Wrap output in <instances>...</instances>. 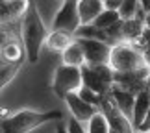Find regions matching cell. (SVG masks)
<instances>
[{
    "instance_id": "cell-15",
    "label": "cell",
    "mask_w": 150,
    "mask_h": 133,
    "mask_svg": "<svg viewBox=\"0 0 150 133\" xmlns=\"http://www.w3.org/2000/svg\"><path fill=\"white\" fill-rule=\"evenodd\" d=\"M74 39H93V41H104V43H109V37L108 33L96 28L95 24H85V26H80V30L76 32ZM111 44V43H109Z\"/></svg>"
},
{
    "instance_id": "cell-10",
    "label": "cell",
    "mask_w": 150,
    "mask_h": 133,
    "mask_svg": "<svg viewBox=\"0 0 150 133\" xmlns=\"http://www.w3.org/2000/svg\"><path fill=\"white\" fill-rule=\"evenodd\" d=\"M104 9H106L104 0H80L78 2V11H80V19H82V26L93 24V22L102 15Z\"/></svg>"
},
{
    "instance_id": "cell-27",
    "label": "cell",
    "mask_w": 150,
    "mask_h": 133,
    "mask_svg": "<svg viewBox=\"0 0 150 133\" xmlns=\"http://www.w3.org/2000/svg\"><path fill=\"white\" fill-rule=\"evenodd\" d=\"M139 2H141V8L145 9V13L148 15L150 13V0H139Z\"/></svg>"
},
{
    "instance_id": "cell-20",
    "label": "cell",
    "mask_w": 150,
    "mask_h": 133,
    "mask_svg": "<svg viewBox=\"0 0 150 133\" xmlns=\"http://www.w3.org/2000/svg\"><path fill=\"white\" fill-rule=\"evenodd\" d=\"M21 67H22V63H6V61H2V65H0V85L6 87V85L15 78V74L19 72Z\"/></svg>"
},
{
    "instance_id": "cell-12",
    "label": "cell",
    "mask_w": 150,
    "mask_h": 133,
    "mask_svg": "<svg viewBox=\"0 0 150 133\" xmlns=\"http://www.w3.org/2000/svg\"><path fill=\"white\" fill-rule=\"evenodd\" d=\"M61 59H63V65H69V67H78V68H82L83 65H87L83 46L80 44L78 39H74V43L61 54Z\"/></svg>"
},
{
    "instance_id": "cell-25",
    "label": "cell",
    "mask_w": 150,
    "mask_h": 133,
    "mask_svg": "<svg viewBox=\"0 0 150 133\" xmlns=\"http://www.w3.org/2000/svg\"><path fill=\"white\" fill-rule=\"evenodd\" d=\"M104 6H106V9L119 11L120 6H122V0H104Z\"/></svg>"
},
{
    "instance_id": "cell-21",
    "label": "cell",
    "mask_w": 150,
    "mask_h": 133,
    "mask_svg": "<svg viewBox=\"0 0 150 133\" xmlns=\"http://www.w3.org/2000/svg\"><path fill=\"white\" fill-rule=\"evenodd\" d=\"M87 133H111V128H109L106 117H104L100 111L89 120V124H87Z\"/></svg>"
},
{
    "instance_id": "cell-9",
    "label": "cell",
    "mask_w": 150,
    "mask_h": 133,
    "mask_svg": "<svg viewBox=\"0 0 150 133\" xmlns=\"http://www.w3.org/2000/svg\"><path fill=\"white\" fill-rule=\"evenodd\" d=\"M65 103H67V107L71 109L72 118H76L78 122H82V124H89V120L100 111L98 107H95V106H91V103L83 102L82 98H80L78 92L69 94V96L65 98Z\"/></svg>"
},
{
    "instance_id": "cell-26",
    "label": "cell",
    "mask_w": 150,
    "mask_h": 133,
    "mask_svg": "<svg viewBox=\"0 0 150 133\" xmlns=\"http://www.w3.org/2000/svg\"><path fill=\"white\" fill-rule=\"evenodd\" d=\"M139 131L141 133H150V111H148V115H146V118H145V122H143Z\"/></svg>"
},
{
    "instance_id": "cell-24",
    "label": "cell",
    "mask_w": 150,
    "mask_h": 133,
    "mask_svg": "<svg viewBox=\"0 0 150 133\" xmlns=\"http://www.w3.org/2000/svg\"><path fill=\"white\" fill-rule=\"evenodd\" d=\"M67 133H87V129H85V124L78 122L76 118H69V122H67Z\"/></svg>"
},
{
    "instance_id": "cell-6",
    "label": "cell",
    "mask_w": 150,
    "mask_h": 133,
    "mask_svg": "<svg viewBox=\"0 0 150 133\" xmlns=\"http://www.w3.org/2000/svg\"><path fill=\"white\" fill-rule=\"evenodd\" d=\"M78 2L80 0H63L52 20V32H65L69 35H76V32L82 26Z\"/></svg>"
},
{
    "instance_id": "cell-32",
    "label": "cell",
    "mask_w": 150,
    "mask_h": 133,
    "mask_svg": "<svg viewBox=\"0 0 150 133\" xmlns=\"http://www.w3.org/2000/svg\"><path fill=\"white\" fill-rule=\"evenodd\" d=\"M137 133H141V131H137Z\"/></svg>"
},
{
    "instance_id": "cell-19",
    "label": "cell",
    "mask_w": 150,
    "mask_h": 133,
    "mask_svg": "<svg viewBox=\"0 0 150 133\" xmlns=\"http://www.w3.org/2000/svg\"><path fill=\"white\" fill-rule=\"evenodd\" d=\"M139 11H141L139 0H122V6H120L119 13H120V19L122 20H132V19H137Z\"/></svg>"
},
{
    "instance_id": "cell-31",
    "label": "cell",
    "mask_w": 150,
    "mask_h": 133,
    "mask_svg": "<svg viewBox=\"0 0 150 133\" xmlns=\"http://www.w3.org/2000/svg\"><path fill=\"white\" fill-rule=\"evenodd\" d=\"M111 133H117V131H111Z\"/></svg>"
},
{
    "instance_id": "cell-1",
    "label": "cell",
    "mask_w": 150,
    "mask_h": 133,
    "mask_svg": "<svg viewBox=\"0 0 150 133\" xmlns=\"http://www.w3.org/2000/svg\"><path fill=\"white\" fill-rule=\"evenodd\" d=\"M22 41H24V52L30 63H37L39 54H41L43 44L47 43L48 32L43 24V19L39 15L37 8L32 4L28 13L22 19Z\"/></svg>"
},
{
    "instance_id": "cell-3",
    "label": "cell",
    "mask_w": 150,
    "mask_h": 133,
    "mask_svg": "<svg viewBox=\"0 0 150 133\" xmlns=\"http://www.w3.org/2000/svg\"><path fill=\"white\" fill-rule=\"evenodd\" d=\"M109 67L117 74H128V72H139L145 70V68H150V63L146 61L145 54L139 52L135 46H132L130 43H120L113 46Z\"/></svg>"
},
{
    "instance_id": "cell-16",
    "label": "cell",
    "mask_w": 150,
    "mask_h": 133,
    "mask_svg": "<svg viewBox=\"0 0 150 133\" xmlns=\"http://www.w3.org/2000/svg\"><path fill=\"white\" fill-rule=\"evenodd\" d=\"M2 61L6 63H22V46L19 41L2 43Z\"/></svg>"
},
{
    "instance_id": "cell-23",
    "label": "cell",
    "mask_w": 150,
    "mask_h": 133,
    "mask_svg": "<svg viewBox=\"0 0 150 133\" xmlns=\"http://www.w3.org/2000/svg\"><path fill=\"white\" fill-rule=\"evenodd\" d=\"M78 94H80V98H82L83 102H87V103H91V106H95L98 109H100L102 102H104V96L98 94V92H95L93 89H89V87H82L78 91Z\"/></svg>"
},
{
    "instance_id": "cell-2",
    "label": "cell",
    "mask_w": 150,
    "mask_h": 133,
    "mask_svg": "<svg viewBox=\"0 0 150 133\" xmlns=\"http://www.w3.org/2000/svg\"><path fill=\"white\" fill-rule=\"evenodd\" d=\"M61 111H32L21 109L2 118V133H30L52 120H61Z\"/></svg>"
},
{
    "instance_id": "cell-14",
    "label": "cell",
    "mask_w": 150,
    "mask_h": 133,
    "mask_svg": "<svg viewBox=\"0 0 150 133\" xmlns=\"http://www.w3.org/2000/svg\"><path fill=\"white\" fill-rule=\"evenodd\" d=\"M72 43H74V35H69V33H65V32H50L45 44H47L50 50L61 52L63 54Z\"/></svg>"
},
{
    "instance_id": "cell-22",
    "label": "cell",
    "mask_w": 150,
    "mask_h": 133,
    "mask_svg": "<svg viewBox=\"0 0 150 133\" xmlns=\"http://www.w3.org/2000/svg\"><path fill=\"white\" fill-rule=\"evenodd\" d=\"M9 2V8H11V15L13 19H24V15L28 13V9L32 8V2L30 0H8Z\"/></svg>"
},
{
    "instance_id": "cell-4",
    "label": "cell",
    "mask_w": 150,
    "mask_h": 133,
    "mask_svg": "<svg viewBox=\"0 0 150 133\" xmlns=\"http://www.w3.org/2000/svg\"><path fill=\"white\" fill-rule=\"evenodd\" d=\"M83 87V72L78 67H69L61 65L56 68L54 74V82H52V91L56 92L61 100H65L69 94L78 92Z\"/></svg>"
},
{
    "instance_id": "cell-29",
    "label": "cell",
    "mask_w": 150,
    "mask_h": 133,
    "mask_svg": "<svg viewBox=\"0 0 150 133\" xmlns=\"http://www.w3.org/2000/svg\"><path fill=\"white\" fill-rule=\"evenodd\" d=\"M145 26H146L148 30H150V13H148V15L145 17Z\"/></svg>"
},
{
    "instance_id": "cell-30",
    "label": "cell",
    "mask_w": 150,
    "mask_h": 133,
    "mask_svg": "<svg viewBox=\"0 0 150 133\" xmlns=\"http://www.w3.org/2000/svg\"><path fill=\"white\" fill-rule=\"evenodd\" d=\"M146 89H148V91H150V80H148V85H146Z\"/></svg>"
},
{
    "instance_id": "cell-28",
    "label": "cell",
    "mask_w": 150,
    "mask_h": 133,
    "mask_svg": "<svg viewBox=\"0 0 150 133\" xmlns=\"http://www.w3.org/2000/svg\"><path fill=\"white\" fill-rule=\"evenodd\" d=\"M56 133H67V124L59 122V124H57V128H56Z\"/></svg>"
},
{
    "instance_id": "cell-18",
    "label": "cell",
    "mask_w": 150,
    "mask_h": 133,
    "mask_svg": "<svg viewBox=\"0 0 150 133\" xmlns=\"http://www.w3.org/2000/svg\"><path fill=\"white\" fill-rule=\"evenodd\" d=\"M119 20H122V19H120V13H119V11L104 9V11H102V15L93 22V24H95L96 28H100V30L106 32V30H109V28H111L113 24H117Z\"/></svg>"
},
{
    "instance_id": "cell-8",
    "label": "cell",
    "mask_w": 150,
    "mask_h": 133,
    "mask_svg": "<svg viewBox=\"0 0 150 133\" xmlns=\"http://www.w3.org/2000/svg\"><path fill=\"white\" fill-rule=\"evenodd\" d=\"M78 41H80V44L83 46L87 65H91V67L109 65V61H111L113 44L104 43V41H93V39H78Z\"/></svg>"
},
{
    "instance_id": "cell-13",
    "label": "cell",
    "mask_w": 150,
    "mask_h": 133,
    "mask_svg": "<svg viewBox=\"0 0 150 133\" xmlns=\"http://www.w3.org/2000/svg\"><path fill=\"white\" fill-rule=\"evenodd\" d=\"M111 98L115 100V103L119 106V109L122 111L126 117H134V106H135V94H132V92L124 91L117 87V85H113V91H111Z\"/></svg>"
},
{
    "instance_id": "cell-7",
    "label": "cell",
    "mask_w": 150,
    "mask_h": 133,
    "mask_svg": "<svg viewBox=\"0 0 150 133\" xmlns=\"http://www.w3.org/2000/svg\"><path fill=\"white\" fill-rule=\"evenodd\" d=\"M100 113L106 117L111 131L117 133H137L134 124H132V118L126 117V115L119 109V106L115 103V100L111 98V94H108L104 98L102 106H100Z\"/></svg>"
},
{
    "instance_id": "cell-17",
    "label": "cell",
    "mask_w": 150,
    "mask_h": 133,
    "mask_svg": "<svg viewBox=\"0 0 150 133\" xmlns=\"http://www.w3.org/2000/svg\"><path fill=\"white\" fill-rule=\"evenodd\" d=\"M145 20L143 19H132L124 20V41L126 43H134L135 39H139L145 32Z\"/></svg>"
},
{
    "instance_id": "cell-11",
    "label": "cell",
    "mask_w": 150,
    "mask_h": 133,
    "mask_svg": "<svg viewBox=\"0 0 150 133\" xmlns=\"http://www.w3.org/2000/svg\"><path fill=\"white\" fill-rule=\"evenodd\" d=\"M150 111V91L145 89L135 96V106H134V117H132V124H134L135 131L141 129L143 122H145L146 115Z\"/></svg>"
},
{
    "instance_id": "cell-5",
    "label": "cell",
    "mask_w": 150,
    "mask_h": 133,
    "mask_svg": "<svg viewBox=\"0 0 150 133\" xmlns=\"http://www.w3.org/2000/svg\"><path fill=\"white\" fill-rule=\"evenodd\" d=\"M82 72H83V87L93 89L104 98L111 94L115 85V72L109 65H98V67L83 65Z\"/></svg>"
}]
</instances>
